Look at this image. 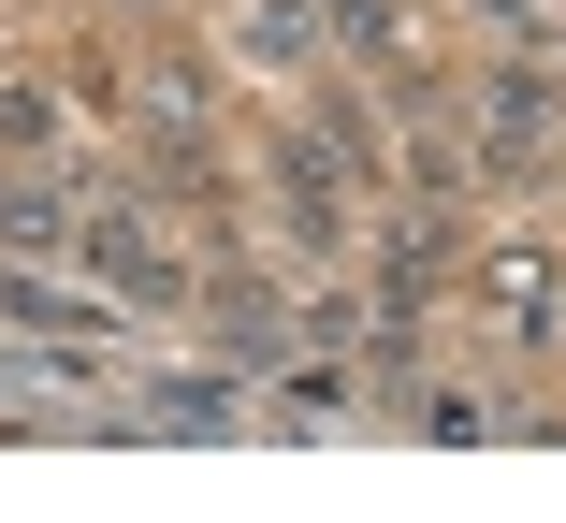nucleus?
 <instances>
[{"mask_svg": "<svg viewBox=\"0 0 566 523\" xmlns=\"http://www.w3.org/2000/svg\"><path fill=\"white\" fill-rule=\"evenodd\" d=\"M102 276H117V291H175V262H160L132 219H102Z\"/></svg>", "mask_w": 566, "mask_h": 523, "instance_id": "obj_1", "label": "nucleus"}]
</instances>
